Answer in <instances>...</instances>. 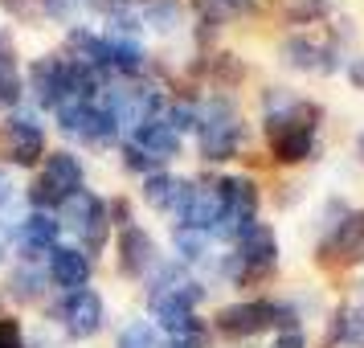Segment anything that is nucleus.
Masks as SVG:
<instances>
[{
  "instance_id": "5701e85b",
  "label": "nucleus",
  "mask_w": 364,
  "mask_h": 348,
  "mask_svg": "<svg viewBox=\"0 0 364 348\" xmlns=\"http://www.w3.org/2000/svg\"><path fill=\"white\" fill-rule=\"evenodd\" d=\"M37 13L50 21V25L74 29L82 17H90V0H37Z\"/></svg>"
},
{
  "instance_id": "f03ea898",
  "label": "nucleus",
  "mask_w": 364,
  "mask_h": 348,
  "mask_svg": "<svg viewBox=\"0 0 364 348\" xmlns=\"http://www.w3.org/2000/svg\"><path fill=\"white\" fill-rule=\"evenodd\" d=\"M78 189H86V160L74 148H50L46 160L33 168V181L25 184L29 209L58 213L62 201H70Z\"/></svg>"
},
{
  "instance_id": "4468645a",
  "label": "nucleus",
  "mask_w": 364,
  "mask_h": 348,
  "mask_svg": "<svg viewBox=\"0 0 364 348\" xmlns=\"http://www.w3.org/2000/svg\"><path fill=\"white\" fill-rule=\"evenodd\" d=\"M279 58L287 70H295V74H336L340 70V58H336V50L331 46H319V41H311V37H287L279 46Z\"/></svg>"
},
{
  "instance_id": "423d86ee",
  "label": "nucleus",
  "mask_w": 364,
  "mask_h": 348,
  "mask_svg": "<svg viewBox=\"0 0 364 348\" xmlns=\"http://www.w3.org/2000/svg\"><path fill=\"white\" fill-rule=\"evenodd\" d=\"M279 266V233L270 230L266 221H254L237 242L233 250L221 258V275L233 283V287H254L274 275Z\"/></svg>"
},
{
  "instance_id": "c85d7f7f",
  "label": "nucleus",
  "mask_w": 364,
  "mask_h": 348,
  "mask_svg": "<svg viewBox=\"0 0 364 348\" xmlns=\"http://www.w3.org/2000/svg\"><path fill=\"white\" fill-rule=\"evenodd\" d=\"M270 348H307V336H303V328H295V332H279Z\"/></svg>"
},
{
  "instance_id": "72a5a7b5",
  "label": "nucleus",
  "mask_w": 364,
  "mask_h": 348,
  "mask_svg": "<svg viewBox=\"0 0 364 348\" xmlns=\"http://www.w3.org/2000/svg\"><path fill=\"white\" fill-rule=\"evenodd\" d=\"M360 307H364V283H360Z\"/></svg>"
},
{
  "instance_id": "bb28decb",
  "label": "nucleus",
  "mask_w": 364,
  "mask_h": 348,
  "mask_svg": "<svg viewBox=\"0 0 364 348\" xmlns=\"http://www.w3.org/2000/svg\"><path fill=\"white\" fill-rule=\"evenodd\" d=\"M0 348H33L29 344V332L21 324V315H0Z\"/></svg>"
},
{
  "instance_id": "2eb2a0df",
  "label": "nucleus",
  "mask_w": 364,
  "mask_h": 348,
  "mask_svg": "<svg viewBox=\"0 0 364 348\" xmlns=\"http://www.w3.org/2000/svg\"><path fill=\"white\" fill-rule=\"evenodd\" d=\"M46 275H50V287H58V295H70V291L90 287L95 263H90L78 246H53L50 263H46Z\"/></svg>"
},
{
  "instance_id": "7ed1b4c3",
  "label": "nucleus",
  "mask_w": 364,
  "mask_h": 348,
  "mask_svg": "<svg viewBox=\"0 0 364 348\" xmlns=\"http://www.w3.org/2000/svg\"><path fill=\"white\" fill-rule=\"evenodd\" d=\"M295 332L299 328V312L291 303L279 299H233L225 307H217L213 315V332L225 340H254L262 332Z\"/></svg>"
},
{
  "instance_id": "dca6fc26",
  "label": "nucleus",
  "mask_w": 364,
  "mask_h": 348,
  "mask_svg": "<svg viewBox=\"0 0 364 348\" xmlns=\"http://www.w3.org/2000/svg\"><path fill=\"white\" fill-rule=\"evenodd\" d=\"M0 295H4V303H17V307L46 303V295H50V275H46V266L25 263V258H21L17 266L4 270V287H0Z\"/></svg>"
},
{
  "instance_id": "39448f33",
  "label": "nucleus",
  "mask_w": 364,
  "mask_h": 348,
  "mask_svg": "<svg viewBox=\"0 0 364 348\" xmlns=\"http://www.w3.org/2000/svg\"><path fill=\"white\" fill-rule=\"evenodd\" d=\"M53 217H58L62 230L74 233V246L82 250L90 263L111 246L115 226H111V213H107V197L95 193V189H78L70 201H62V209H58Z\"/></svg>"
},
{
  "instance_id": "f3484780",
  "label": "nucleus",
  "mask_w": 364,
  "mask_h": 348,
  "mask_svg": "<svg viewBox=\"0 0 364 348\" xmlns=\"http://www.w3.org/2000/svg\"><path fill=\"white\" fill-rule=\"evenodd\" d=\"M188 184L184 176H176V172H151V176H144V189H139V197H144V205L148 209H156V213H176L181 209L184 193H188Z\"/></svg>"
},
{
  "instance_id": "412c9836",
  "label": "nucleus",
  "mask_w": 364,
  "mask_h": 348,
  "mask_svg": "<svg viewBox=\"0 0 364 348\" xmlns=\"http://www.w3.org/2000/svg\"><path fill=\"white\" fill-rule=\"evenodd\" d=\"M209 246H213V238L205 230H188V226H176L172 230V250H176V263L181 266H197L209 258Z\"/></svg>"
},
{
  "instance_id": "1a4fd4ad",
  "label": "nucleus",
  "mask_w": 364,
  "mask_h": 348,
  "mask_svg": "<svg viewBox=\"0 0 364 348\" xmlns=\"http://www.w3.org/2000/svg\"><path fill=\"white\" fill-rule=\"evenodd\" d=\"M213 189H217V201H221V217H217V226H213V238L237 242V238L258 221V205H262L258 181L233 172V176H217Z\"/></svg>"
},
{
  "instance_id": "9d476101",
  "label": "nucleus",
  "mask_w": 364,
  "mask_h": 348,
  "mask_svg": "<svg viewBox=\"0 0 364 348\" xmlns=\"http://www.w3.org/2000/svg\"><path fill=\"white\" fill-rule=\"evenodd\" d=\"M53 123H58V132L74 139V144H82V148H115L119 144V123L115 115L107 111V102L95 99V102H66V107H58L53 111Z\"/></svg>"
},
{
  "instance_id": "6ab92c4d",
  "label": "nucleus",
  "mask_w": 364,
  "mask_h": 348,
  "mask_svg": "<svg viewBox=\"0 0 364 348\" xmlns=\"http://www.w3.org/2000/svg\"><path fill=\"white\" fill-rule=\"evenodd\" d=\"M193 9H197L200 41H205V37H213L221 25H230L233 17L258 13V0H193Z\"/></svg>"
},
{
  "instance_id": "a878e982",
  "label": "nucleus",
  "mask_w": 364,
  "mask_h": 348,
  "mask_svg": "<svg viewBox=\"0 0 364 348\" xmlns=\"http://www.w3.org/2000/svg\"><path fill=\"white\" fill-rule=\"evenodd\" d=\"M119 156H123V168H127V172H139V176H151V172H160V168H164L156 156H148L144 148H135L132 139L123 144V152H119Z\"/></svg>"
},
{
  "instance_id": "f257e3e1",
  "label": "nucleus",
  "mask_w": 364,
  "mask_h": 348,
  "mask_svg": "<svg viewBox=\"0 0 364 348\" xmlns=\"http://www.w3.org/2000/svg\"><path fill=\"white\" fill-rule=\"evenodd\" d=\"M319 102L307 99H291L279 111H266L262 115V135L266 148L274 156V164H303L315 160V132H319Z\"/></svg>"
},
{
  "instance_id": "6e6552de",
  "label": "nucleus",
  "mask_w": 364,
  "mask_h": 348,
  "mask_svg": "<svg viewBox=\"0 0 364 348\" xmlns=\"http://www.w3.org/2000/svg\"><path fill=\"white\" fill-rule=\"evenodd\" d=\"M46 324L62 332V340H74V344H86L95 340L102 328H107V299L95 287H82V291H70V295H58L46 307Z\"/></svg>"
},
{
  "instance_id": "9b49d317",
  "label": "nucleus",
  "mask_w": 364,
  "mask_h": 348,
  "mask_svg": "<svg viewBox=\"0 0 364 348\" xmlns=\"http://www.w3.org/2000/svg\"><path fill=\"white\" fill-rule=\"evenodd\" d=\"M160 246H156V238H151L139 221L135 226H123V230L115 233V266L123 279L132 283H148V275L160 266Z\"/></svg>"
},
{
  "instance_id": "f8f14e48",
  "label": "nucleus",
  "mask_w": 364,
  "mask_h": 348,
  "mask_svg": "<svg viewBox=\"0 0 364 348\" xmlns=\"http://www.w3.org/2000/svg\"><path fill=\"white\" fill-rule=\"evenodd\" d=\"M319 263L328 266H360L364 263V209L344 213L331 233L319 242Z\"/></svg>"
},
{
  "instance_id": "0eeeda50",
  "label": "nucleus",
  "mask_w": 364,
  "mask_h": 348,
  "mask_svg": "<svg viewBox=\"0 0 364 348\" xmlns=\"http://www.w3.org/2000/svg\"><path fill=\"white\" fill-rule=\"evenodd\" d=\"M46 152H50V135L33 107H17L0 119V164L4 168L33 172L46 160Z\"/></svg>"
},
{
  "instance_id": "7c9ffc66",
  "label": "nucleus",
  "mask_w": 364,
  "mask_h": 348,
  "mask_svg": "<svg viewBox=\"0 0 364 348\" xmlns=\"http://www.w3.org/2000/svg\"><path fill=\"white\" fill-rule=\"evenodd\" d=\"M348 78H352V83H356V86L364 90V58H356V62L348 66Z\"/></svg>"
},
{
  "instance_id": "aec40b11",
  "label": "nucleus",
  "mask_w": 364,
  "mask_h": 348,
  "mask_svg": "<svg viewBox=\"0 0 364 348\" xmlns=\"http://www.w3.org/2000/svg\"><path fill=\"white\" fill-rule=\"evenodd\" d=\"M139 25H148L151 33L172 37L184 25V0H135Z\"/></svg>"
},
{
  "instance_id": "f704fd0d",
  "label": "nucleus",
  "mask_w": 364,
  "mask_h": 348,
  "mask_svg": "<svg viewBox=\"0 0 364 348\" xmlns=\"http://www.w3.org/2000/svg\"><path fill=\"white\" fill-rule=\"evenodd\" d=\"M0 315H4V295H0Z\"/></svg>"
},
{
  "instance_id": "cd10ccee",
  "label": "nucleus",
  "mask_w": 364,
  "mask_h": 348,
  "mask_svg": "<svg viewBox=\"0 0 364 348\" xmlns=\"http://www.w3.org/2000/svg\"><path fill=\"white\" fill-rule=\"evenodd\" d=\"M17 201H21V184H17V176H13V168L0 164V213L17 209Z\"/></svg>"
},
{
  "instance_id": "c756f323",
  "label": "nucleus",
  "mask_w": 364,
  "mask_h": 348,
  "mask_svg": "<svg viewBox=\"0 0 364 348\" xmlns=\"http://www.w3.org/2000/svg\"><path fill=\"white\" fill-rule=\"evenodd\" d=\"M0 9H4L9 17H29L37 9V0H0Z\"/></svg>"
},
{
  "instance_id": "20e7f679",
  "label": "nucleus",
  "mask_w": 364,
  "mask_h": 348,
  "mask_svg": "<svg viewBox=\"0 0 364 348\" xmlns=\"http://www.w3.org/2000/svg\"><path fill=\"white\" fill-rule=\"evenodd\" d=\"M246 144V123L237 115L233 99L225 95H209L205 102H197V148L205 164H225L233 160Z\"/></svg>"
},
{
  "instance_id": "4be33fe9",
  "label": "nucleus",
  "mask_w": 364,
  "mask_h": 348,
  "mask_svg": "<svg viewBox=\"0 0 364 348\" xmlns=\"http://www.w3.org/2000/svg\"><path fill=\"white\" fill-rule=\"evenodd\" d=\"M331 344H352L364 348V307L360 303H348L331 315Z\"/></svg>"
},
{
  "instance_id": "473e14b6",
  "label": "nucleus",
  "mask_w": 364,
  "mask_h": 348,
  "mask_svg": "<svg viewBox=\"0 0 364 348\" xmlns=\"http://www.w3.org/2000/svg\"><path fill=\"white\" fill-rule=\"evenodd\" d=\"M4 250H9V246H4V242H0V266H4V258H9V254H4Z\"/></svg>"
},
{
  "instance_id": "2f4dec72",
  "label": "nucleus",
  "mask_w": 364,
  "mask_h": 348,
  "mask_svg": "<svg viewBox=\"0 0 364 348\" xmlns=\"http://www.w3.org/2000/svg\"><path fill=\"white\" fill-rule=\"evenodd\" d=\"M4 46H13V41H9V33H4V29H0V50H4Z\"/></svg>"
},
{
  "instance_id": "a211bd4d",
  "label": "nucleus",
  "mask_w": 364,
  "mask_h": 348,
  "mask_svg": "<svg viewBox=\"0 0 364 348\" xmlns=\"http://www.w3.org/2000/svg\"><path fill=\"white\" fill-rule=\"evenodd\" d=\"M132 144H135V148H144L148 156H156L160 164H168V160H176V156H181L184 135H176L164 119H148V123H139V127L132 132Z\"/></svg>"
},
{
  "instance_id": "393cba45",
  "label": "nucleus",
  "mask_w": 364,
  "mask_h": 348,
  "mask_svg": "<svg viewBox=\"0 0 364 348\" xmlns=\"http://www.w3.org/2000/svg\"><path fill=\"white\" fill-rule=\"evenodd\" d=\"M279 4L295 25H311V21H319L323 13H328L331 0H279Z\"/></svg>"
},
{
  "instance_id": "b1692460",
  "label": "nucleus",
  "mask_w": 364,
  "mask_h": 348,
  "mask_svg": "<svg viewBox=\"0 0 364 348\" xmlns=\"http://www.w3.org/2000/svg\"><path fill=\"white\" fill-rule=\"evenodd\" d=\"M115 348H160V328L151 320H144V315H135V320H127L119 328Z\"/></svg>"
},
{
  "instance_id": "ddd939ff",
  "label": "nucleus",
  "mask_w": 364,
  "mask_h": 348,
  "mask_svg": "<svg viewBox=\"0 0 364 348\" xmlns=\"http://www.w3.org/2000/svg\"><path fill=\"white\" fill-rule=\"evenodd\" d=\"M13 246L21 250V258H25V263H37L41 254L50 258V250L62 246V226H58V217L41 213V209H25V213H21V226H17Z\"/></svg>"
}]
</instances>
